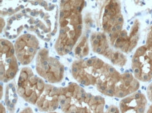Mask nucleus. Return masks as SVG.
<instances>
[{"label": "nucleus", "instance_id": "1", "mask_svg": "<svg viewBox=\"0 0 152 113\" xmlns=\"http://www.w3.org/2000/svg\"><path fill=\"white\" fill-rule=\"evenodd\" d=\"M48 84L35 75L30 67H24L20 70L17 91L27 102L36 106L44 96Z\"/></svg>", "mask_w": 152, "mask_h": 113}, {"label": "nucleus", "instance_id": "2", "mask_svg": "<svg viewBox=\"0 0 152 113\" xmlns=\"http://www.w3.org/2000/svg\"><path fill=\"white\" fill-rule=\"evenodd\" d=\"M36 71L48 83H58L63 79L65 67L57 58L49 56L48 50L42 48L37 55Z\"/></svg>", "mask_w": 152, "mask_h": 113}, {"label": "nucleus", "instance_id": "3", "mask_svg": "<svg viewBox=\"0 0 152 113\" xmlns=\"http://www.w3.org/2000/svg\"><path fill=\"white\" fill-rule=\"evenodd\" d=\"M82 87L77 83H69L59 88V107L64 113H81L87 97Z\"/></svg>", "mask_w": 152, "mask_h": 113}, {"label": "nucleus", "instance_id": "4", "mask_svg": "<svg viewBox=\"0 0 152 113\" xmlns=\"http://www.w3.org/2000/svg\"><path fill=\"white\" fill-rule=\"evenodd\" d=\"M91 43L93 52L104 56L114 65L123 67L127 63L126 56L115 49L104 33H93L91 36Z\"/></svg>", "mask_w": 152, "mask_h": 113}, {"label": "nucleus", "instance_id": "5", "mask_svg": "<svg viewBox=\"0 0 152 113\" xmlns=\"http://www.w3.org/2000/svg\"><path fill=\"white\" fill-rule=\"evenodd\" d=\"M0 76L2 83L13 80L18 71V64L15 55L14 46L9 41L1 40L0 46Z\"/></svg>", "mask_w": 152, "mask_h": 113}, {"label": "nucleus", "instance_id": "6", "mask_svg": "<svg viewBox=\"0 0 152 113\" xmlns=\"http://www.w3.org/2000/svg\"><path fill=\"white\" fill-rule=\"evenodd\" d=\"M124 17L120 0H105L103 7L102 27L107 34H114L122 30Z\"/></svg>", "mask_w": 152, "mask_h": 113}, {"label": "nucleus", "instance_id": "7", "mask_svg": "<svg viewBox=\"0 0 152 113\" xmlns=\"http://www.w3.org/2000/svg\"><path fill=\"white\" fill-rule=\"evenodd\" d=\"M132 25L130 34L127 31L122 30L120 32L110 34V42L115 49L119 50L123 53L128 54L137 46L140 38V24L138 20L132 22Z\"/></svg>", "mask_w": 152, "mask_h": 113}, {"label": "nucleus", "instance_id": "8", "mask_svg": "<svg viewBox=\"0 0 152 113\" xmlns=\"http://www.w3.org/2000/svg\"><path fill=\"white\" fill-rule=\"evenodd\" d=\"M131 67L137 80L147 83L152 80V57L145 46L139 47L132 57Z\"/></svg>", "mask_w": 152, "mask_h": 113}, {"label": "nucleus", "instance_id": "9", "mask_svg": "<svg viewBox=\"0 0 152 113\" xmlns=\"http://www.w3.org/2000/svg\"><path fill=\"white\" fill-rule=\"evenodd\" d=\"M18 61L23 66L28 65L33 61L39 48L37 38L30 34H25L19 37L14 44Z\"/></svg>", "mask_w": 152, "mask_h": 113}, {"label": "nucleus", "instance_id": "10", "mask_svg": "<svg viewBox=\"0 0 152 113\" xmlns=\"http://www.w3.org/2000/svg\"><path fill=\"white\" fill-rule=\"evenodd\" d=\"M147 106L145 95L137 91L121 100L119 110L121 113H145Z\"/></svg>", "mask_w": 152, "mask_h": 113}, {"label": "nucleus", "instance_id": "11", "mask_svg": "<svg viewBox=\"0 0 152 113\" xmlns=\"http://www.w3.org/2000/svg\"><path fill=\"white\" fill-rule=\"evenodd\" d=\"M81 113H121L114 105L106 104L105 99L101 96H93L88 93Z\"/></svg>", "mask_w": 152, "mask_h": 113}, {"label": "nucleus", "instance_id": "12", "mask_svg": "<svg viewBox=\"0 0 152 113\" xmlns=\"http://www.w3.org/2000/svg\"><path fill=\"white\" fill-rule=\"evenodd\" d=\"M18 101V96L15 92L14 83H11L7 87L5 94V103L8 110L10 113H13L15 111V106Z\"/></svg>", "mask_w": 152, "mask_h": 113}, {"label": "nucleus", "instance_id": "13", "mask_svg": "<svg viewBox=\"0 0 152 113\" xmlns=\"http://www.w3.org/2000/svg\"><path fill=\"white\" fill-rule=\"evenodd\" d=\"M86 38L87 37L86 36L84 39L82 40V41L80 43L79 46H77L75 48V53L76 57H77L79 59H82L83 57L86 56L88 54L89 48L88 45L86 41Z\"/></svg>", "mask_w": 152, "mask_h": 113}, {"label": "nucleus", "instance_id": "14", "mask_svg": "<svg viewBox=\"0 0 152 113\" xmlns=\"http://www.w3.org/2000/svg\"><path fill=\"white\" fill-rule=\"evenodd\" d=\"M145 46L147 48V52H149V55L152 57V26L150 27Z\"/></svg>", "mask_w": 152, "mask_h": 113}, {"label": "nucleus", "instance_id": "15", "mask_svg": "<svg viewBox=\"0 0 152 113\" xmlns=\"http://www.w3.org/2000/svg\"><path fill=\"white\" fill-rule=\"evenodd\" d=\"M147 95L148 99H149L151 102H152V82L149 84V86L147 87Z\"/></svg>", "mask_w": 152, "mask_h": 113}, {"label": "nucleus", "instance_id": "16", "mask_svg": "<svg viewBox=\"0 0 152 113\" xmlns=\"http://www.w3.org/2000/svg\"><path fill=\"white\" fill-rule=\"evenodd\" d=\"M1 113H6L5 108L3 106V103H1Z\"/></svg>", "mask_w": 152, "mask_h": 113}, {"label": "nucleus", "instance_id": "17", "mask_svg": "<svg viewBox=\"0 0 152 113\" xmlns=\"http://www.w3.org/2000/svg\"><path fill=\"white\" fill-rule=\"evenodd\" d=\"M147 113H152V104L149 107V108H148L147 111Z\"/></svg>", "mask_w": 152, "mask_h": 113}, {"label": "nucleus", "instance_id": "18", "mask_svg": "<svg viewBox=\"0 0 152 113\" xmlns=\"http://www.w3.org/2000/svg\"><path fill=\"white\" fill-rule=\"evenodd\" d=\"M40 16H41V17H44V16H45V13H43V12H42L40 13Z\"/></svg>", "mask_w": 152, "mask_h": 113}, {"label": "nucleus", "instance_id": "19", "mask_svg": "<svg viewBox=\"0 0 152 113\" xmlns=\"http://www.w3.org/2000/svg\"><path fill=\"white\" fill-rule=\"evenodd\" d=\"M30 15H32V16L34 17L35 15H36V12H31V13H30Z\"/></svg>", "mask_w": 152, "mask_h": 113}, {"label": "nucleus", "instance_id": "20", "mask_svg": "<svg viewBox=\"0 0 152 113\" xmlns=\"http://www.w3.org/2000/svg\"><path fill=\"white\" fill-rule=\"evenodd\" d=\"M48 113H57V112H48Z\"/></svg>", "mask_w": 152, "mask_h": 113}]
</instances>
